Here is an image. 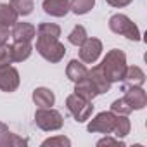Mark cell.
<instances>
[{
  "instance_id": "5",
  "label": "cell",
  "mask_w": 147,
  "mask_h": 147,
  "mask_svg": "<svg viewBox=\"0 0 147 147\" xmlns=\"http://www.w3.org/2000/svg\"><path fill=\"white\" fill-rule=\"evenodd\" d=\"M36 52L49 62H61L66 55V47L54 38H36Z\"/></svg>"
},
{
  "instance_id": "15",
  "label": "cell",
  "mask_w": 147,
  "mask_h": 147,
  "mask_svg": "<svg viewBox=\"0 0 147 147\" xmlns=\"http://www.w3.org/2000/svg\"><path fill=\"white\" fill-rule=\"evenodd\" d=\"M87 73H88L87 66H85L82 61H78V59H71V61L67 62V66H66V76H67L73 83L83 80V78L87 76Z\"/></svg>"
},
{
  "instance_id": "9",
  "label": "cell",
  "mask_w": 147,
  "mask_h": 147,
  "mask_svg": "<svg viewBox=\"0 0 147 147\" xmlns=\"http://www.w3.org/2000/svg\"><path fill=\"white\" fill-rule=\"evenodd\" d=\"M123 92L131 111H140L147 106V94L142 87H128V88H123Z\"/></svg>"
},
{
  "instance_id": "10",
  "label": "cell",
  "mask_w": 147,
  "mask_h": 147,
  "mask_svg": "<svg viewBox=\"0 0 147 147\" xmlns=\"http://www.w3.org/2000/svg\"><path fill=\"white\" fill-rule=\"evenodd\" d=\"M87 78L92 82V85L95 87V90H97L99 95H100V94H107V92L111 90V85H113V83L106 78V75L102 73L100 64H97V66H94L92 69H88Z\"/></svg>"
},
{
  "instance_id": "6",
  "label": "cell",
  "mask_w": 147,
  "mask_h": 147,
  "mask_svg": "<svg viewBox=\"0 0 147 147\" xmlns=\"http://www.w3.org/2000/svg\"><path fill=\"white\" fill-rule=\"evenodd\" d=\"M116 125V113L113 111H102L99 113L87 126L90 133H104V135H113Z\"/></svg>"
},
{
  "instance_id": "25",
  "label": "cell",
  "mask_w": 147,
  "mask_h": 147,
  "mask_svg": "<svg viewBox=\"0 0 147 147\" xmlns=\"http://www.w3.org/2000/svg\"><path fill=\"white\" fill-rule=\"evenodd\" d=\"M55 147V145H59V147H69L71 145V140L67 138V137H64V135H57V137H50V138H45L43 142H42V147Z\"/></svg>"
},
{
  "instance_id": "22",
  "label": "cell",
  "mask_w": 147,
  "mask_h": 147,
  "mask_svg": "<svg viewBox=\"0 0 147 147\" xmlns=\"http://www.w3.org/2000/svg\"><path fill=\"white\" fill-rule=\"evenodd\" d=\"M95 5V0H69V11L76 16L88 14Z\"/></svg>"
},
{
  "instance_id": "8",
  "label": "cell",
  "mask_w": 147,
  "mask_h": 147,
  "mask_svg": "<svg viewBox=\"0 0 147 147\" xmlns=\"http://www.w3.org/2000/svg\"><path fill=\"white\" fill-rule=\"evenodd\" d=\"M21 83V78H19V71L12 66H4L0 67V90L2 92H16L18 87Z\"/></svg>"
},
{
  "instance_id": "17",
  "label": "cell",
  "mask_w": 147,
  "mask_h": 147,
  "mask_svg": "<svg viewBox=\"0 0 147 147\" xmlns=\"http://www.w3.org/2000/svg\"><path fill=\"white\" fill-rule=\"evenodd\" d=\"M33 52V47L30 42H14L11 45V57L12 62H23L26 61Z\"/></svg>"
},
{
  "instance_id": "12",
  "label": "cell",
  "mask_w": 147,
  "mask_h": 147,
  "mask_svg": "<svg viewBox=\"0 0 147 147\" xmlns=\"http://www.w3.org/2000/svg\"><path fill=\"white\" fill-rule=\"evenodd\" d=\"M11 36L14 42H31L36 36V28L31 23H16L12 26Z\"/></svg>"
},
{
  "instance_id": "13",
  "label": "cell",
  "mask_w": 147,
  "mask_h": 147,
  "mask_svg": "<svg viewBox=\"0 0 147 147\" xmlns=\"http://www.w3.org/2000/svg\"><path fill=\"white\" fill-rule=\"evenodd\" d=\"M28 138L18 137L16 133H12L9 130V126L5 123L0 121V147H19V145H26Z\"/></svg>"
},
{
  "instance_id": "29",
  "label": "cell",
  "mask_w": 147,
  "mask_h": 147,
  "mask_svg": "<svg viewBox=\"0 0 147 147\" xmlns=\"http://www.w3.org/2000/svg\"><path fill=\"white\" fill-rule=\"evenodd\" d=\"M9 36H11L9 26H5V24L0 23V45H5V43L9 42Z\"/></svg>"
},
{
  "instance_id": "21",
  "label": "cell",
  "mask_w": 147,
  "mask_h": 147,
  "mask_svg": "<svg viewBox=\"0 0 147 147\" xmlns=\"http://www.w3.org/2000/svg\"><path fill=\"white\" fill-rule=\"evenodd\" d=\"M18 12L14 11V7L11 4H0V23L5 26H14L18 23Z\"/></svg>"
},
{
  "instance_id": "1",
  "label": "cell",
  "mask_w": 147,
  "mask_h": 147,
  "mask_svg": "<svg viewBox=\"0 0 147 147\" xmlns=\"http://www.w3.org/2000/svg\"><path fill=\"white\" fill-rule=\"evenodd\" d=\"M100 69L111 83H119L126 69V54L119 49H113L100 62Z\"/></svg>"
},
{
  "instance_id": "28",
  "label": "cell",
  "mask_w": 147,
  "mask_h": 147,
  "mask_svg": "<svg viewBox=\"0 0 147 147\" xmlns=\"http://www.w3.org/2000/svg\"><path fill=\"white\" fill-rule=\"evenodd\" d=\"M97 145L100 147V145H125V142L121 140V138H113V137H104V138H100V140H97Z\"/></svg>"
},
{
  "instance_id": "14",
  "label": "cell",
  "mask_w": 147,
  "mask_h": 147,
  "mask_svg": "<svg viewBox=\"0 0 147 147\" xmlns=\"http://www.w3.org/2000/svg\"><path fill=\"white\" fill-rule=\"evenodd\" d=\"M43 12L52 18H64L69 12V0H43Z\"/></svg>"
},
{
  "instance_id": "19",
  "label": "cell",
  "mask_w": 147,
  "mask_h": 147,
  "mask_svg": "<svg viewBox=\"0 0 147 147\" xmlns=\"http://www.w3.org/2000/svg\"><path fill=\"white\" fill-rule=\"evenodd\" d=\"M131 130V123L128 119L126 114H116V125H114V130H113V135L116 138H125Z\"/></svg>"
},
{
  "instance_id": "23",
  "label": "cell",
  "mask_w": 147,
  "mask_h": 147,
  "mask_svg": "<svg viewBox=\"0 0 147 147\" xmlns=\"http://www.w3.org/2000/svg\"><path fill=\"white\" fill-rule=\"evenodd\" d=\"M87 38H88L87 30H85V26H82V24H76L75 28L71 30V33L67 35V42H69L71 45H75V47H80Z\"/></svg>"
},
{
  "instance_id": "24",
  "label": "cell",
  "mask_w": 147,
  "mask_h": 147,
  "mask_svg": "<svg viewBox=\"0 0 147 147\" xmlns=\"http://www.w3.org/2000/svg\"><path fill=\"white\" fill-rule=\"evenodd\" d=\"M11 5L18 12V16H30L35 9L33 0H11Z\"/></svg>"
},
{
  "instance_id": "3",
  "label": "cell",
  "mask_w": 147,
  "mask_h": 147,
  "mask_svg": "<svg viewBox=\"0 0 147 147\" xmlns=\"http://www.w3.org/2000/svg\"><path fill=\"white\" fill-rule=\"evenodd\" d=\"M35 123L43 131H57L64 125V118L57 109L52 107H38L35 113Z\"/></svg>"
},
{
  "instance_id": "20",
  "label": "cell",
  "mask_w": 147,
  "mask_h": 147,
  "mask_svg": "<svg viewBox=\"0 0 147 147\" xmlns=\"http://www.w3.org/2000/svg\"><path fill=\"white\" fill-rule=\"evenodd\" d=\"M36 36L59 40V36H61V28H59L57 24H54V23H40L38 28H36Z\"/></svg>"
},
{
  "instance_id": "4",
  "label": "cell",
  "mask_w": 147,
  "mask_h": 147,
  "mask_svg": "<svg viewBox=\"0 0 147 147\" xmlns=\"http://www.w3.org/2000/svg\"><path fill=\"white\" fill-rule=\"evenodd\" d=\"M66 109H67V113H69L73 118H75L76 123H85L87 119H90V116H92V113H94L92 102L82 99V97L76 95V94L67 95V99H66Z\"/></svg>"
},
{
  "instance_id": "2",
  "label": "cell",
  "mask_w": 147,
  "mask_h": 147,
  "mask_svg": "<svg viewBox=\"0 0 147 147\" xmlns=\"http://www.w3.org/2000/svg\"><path fill=\"white\" fill-rule=\"evenodd\" d=\"M109 30L116 35H121V36H126L128 40H133V42H140L142 40V35H140V30L138 26L125 14H114L109 18Z\"/></svg>"
},
{
  "instance_id": "11",
  "label": "cell",
  "mask_w": 147,
  "mask_h": 147,
  "mask_svg": "<svg viewBox=\"0 0 147 147\" xmlns=\"http://www.w3.org/2000/svg\"><path fill=\"white\" fill-rule=\"evenodd\" d=\"M121 82H123V88H128V87H142L145 83V73L138 66H126Z\"/></svg>"
},
{
  "instance_id": "30",
  "label": "cell",
  "mask_w": 147,
  "mask_h": 147,
  "mask_svg": "<svg viewBox=\"0 0 147 147\" xmlns=\"http://www.w3.org/2000/svg\"><path fill=\"white\" fill-rule=\"evenodd\" d=\"M106 2L111 5V7H116V9H121V7H126L130 5L133 0H106Z\"/></svg>"
},
{
  "instance_id": "16",
  "label": "cell",
  "mask_w": 147,
  "mask_h": 147,
  "mask_svg": "<svg viewBox=\"0 0 147 147\" xmlns=\"http://www.w3.org/2000/svg\"><path fill=\"white\" fill-rule=\"evenodd\" d=\"M33 102L38 106V107H52L54 102H55V95L50 88L47 87H38L33 90Z\"/></svg>"
},
{
  "instance_id": "18",
  "label": "cell",
  "mask_w": 147,
  "mask_h": 147,
  "mask_svg": "<svg viewBox=\"0 0 147 147\" xmlns=\"http://www.w3.org/2000/svg\"><path fill=\"white\" fill-rule=\"evenodd\" d=\"M75 94L76 95H80L82 99H85V100H94L99 94H97V90H95V87L92 85V82L85 76L83 80H80V82H76L75 83Z\"/></svg>"
},
{
  "instance_id": "27",
  "label": "cell",
  "mask_w": 147,
  "mask_h": 147,
  "mask_svg": "<svg viewBox=\"0 0 147 147\" xmlns=\"http://www.w3.org/2000/svg\"><path fill=\"white\" fill-rule=\"evenodd\" d=\"M12 62L11 57V45H0V67L9 66Z\"/></svg>"
},
{
  "instance_id": "26",
  "label": "cell",
  "mask_w": 147,
  "mask_h": 147,
  "mask_svg": "<svg viewBox=\"0 0 147 147\" xmlns=\"http://www.w3.org/2000/svg\"><path fill=\"white\" fill-rule=\"evenodd\" d=\"M111 111L113 113H116V114H130L131 113V107H130V104L126 102V99L125 97H121V99H116L113 104H111Z\"/></svg>"
},
{
  "instance_id": "7",
  "label": "cell",
  "mask_w": 147,
  "mask_h": 147,
  "mask_svg": "<svg viewBox=\"0 0 147 147\" xmlns=\"http://www.w3.org/2000/svg\"><path fill=\"white\" fill-rule=\"evenodd\" d=\"M102 54V42L99 38H87L82 45H80V61L85 64H94L97 62V59Z\"/></svg>"
}]
</instances>
